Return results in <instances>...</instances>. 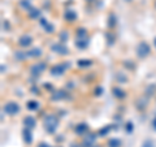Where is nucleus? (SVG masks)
<instances>
[{
  "mask_svg": "<svg viewBox=\"0 0 156 147\" xmlns=\"http://www.w3.org/2000/svg\"><path fill=\"white\" fill-rule=\"evenodd\" d=\"M43 124H44V129L47 133H55L56 129H57V126H58V119L56 116H53V115H48L44 117V121H43Z\"/></svg>",
  "mask_w": 156,
  "mask_h": 147,
  "instance_id": "obj_1",
  "label": "nucleus"
},
{
  "mask_svg": "<svg viewBox=\"0 0 156 147\" xmlns=\"http://www.w3.org/2000/svg\"><path fill=\"white\" fill-rule=\"evenodd\" d=\"M69 63H61V64H56L51 68V74L52 76H62L64 72L69 68Z\"/></svg>",
  "mask_w": 156,
  "mask_h": 147,
  "instance_id": "obj_2",
  "label": "nucleus"
},
{
  "mask_svg": "<svg viewBox=\"0 0 156 147\" xmlns=\"http://www.w3.org/2000/svg\"><path fill=\"white\" fill-rule=\"evenodd\" d=\"M150 52H151V48L148 46V43H146V42H142V43H139L138 47H136V55H138L139 57H147L150 55Z\"/></svg>",
  "mask_w": 156,
  "mask_h": 147,
  "instance_id": "obj_3",
  "label": "nucleus"
},
{
  "mask_svg": "<svg viewBox=\"0 0 156 147\" xmlns=\"http://www.w3.org/2000/svg\"><path fill=\"white\" fill-rule=\"evenodd\" d=\"M3 111L5 112L7 115H11V116L17 115L20 112V106L17 104V103H14V102H9V103H7V104L4 106Z\"/></svg>",
  "mask_w": 156,
  "mask_h": 147,
  "instance_id": "obj_4",
  "label": "nucleus"
},
{
  "mask_svg": "<svg viewBox=\"0 0 156 147\" xmlns=\"http://www.w3.org/2000/svg\"><path fill=\"white\" fill-rule=\"evenodd\" d=\"M96 139H98L96 134H94V133L86 134V137H83V142H82V146H83V147H92V146H95Z\"/></svg>",
  "mask_w": 156,
  "mask_h": 147,
  "instance_id": "obj_5",
  "label": "nucleus"
},
{
  "mask_svg": "<svg viewBox=\"0 0 156 147\" xmlns=\"http://www.w3.org/2000/svg\"><path fill=\"white\" fill-rule=\"evenodd\" d=\"M46 70V64L44 63H37L30 68V72L33 76H41L43 72Z\"/></svg>",
  "mask_w": 156,
  "mask_h": 147,
  "instance_id": "obj_6",
  "label": "nucleus"
},
{
  "mask_svg": "<svg viewBox=\"0 0 156 147\" xmlns=\"http://www.w3.org/2000/svg\"><path fill=\"white\" fill-rule=\"evenodd\" d=\"M51 50L55 53H58V55H66L68 53V48L64 43H55L51 46Z\"/></svg>",
  "mask_w": 156,
  "mask_h": 147,
  "instance_id": "obj_7",
  "label": "nucleus"
},
{
  "mask_svg": "<svg viewBox=\"0 0 156 147\" xmlns=\"http://www.w3.org/2000/svg\"><path fill=\"white\" fill-rule=\"evenodd\" d=\"M31 43H33V38L29 35V34H25V35H22L18 39V45L21 47H29Z\"/></svg>",
  "mask_w": 156,
  "mask_h": 147,
  "instance_id": "obj_8",
  "label": "nucleus"
},
{
  "mask_svg": "<svg viewBox=\"0 0 156 147\" xmlns=\"http://www.w3.org/2000/svg\"><path fill=\"white\" fill-rule=\"evenodd\" d=\"M23 125H25V128H29V129H34L37 125V121L34 119L33 116H26L25 119H23Z\"/></svg>",
  "mask_w": 156,
  "mask_h": 147,
  "instance_id": "obj_9",
  "label": "nucleus"
},
{
  "mask_svg": "<svg viewBox=\"0 0 156 147\" xmlns=\"http://www.w3.org/2000/svg\"><path fill=\"white\" fill-rule=\"evenodd\" d=\"M22 135H23V141L26 142L27 145H30L33 142V134H31V129L25 128L22 130Z\"/></svg>",
  "mask_w": 156,
  "mask_h": 147,
  "instance_id": "obj_10",
  "label": "nucleus"
},
{
  "mask_svg": "<svg viewBox=\"0 0 156 147\" xmlns=\"http://www.w3.org/2000/svg\"><path fill=\"white\" fill-rule=\"evenodd\" d=\"M76 46H77V48H80V50H85V48L89 46V39L87 38H77Z\"/></svg>",
  "mask_w": 156,
  "mask_h": 147,
  "instance_id": "obj_11",
  "label": "nucleus"
},
{
  "mask_svg": "<svg viewBox=\"0 0 156 147\" xmlns=\"http://www.w3.org/2000/svg\"><path fill=\"white\" fill-rule=\"evenodd\" d=\"M66 91L65 90H57L53 92V95L51 96L52 98V100H61V99H65L66 98Z\"/></svg>",
  "mask_w": 156,
  "mask_h": 147,
  "instance_id": "obj_12",
  "label": "nucleus"
},
{
  "mask_svg": "<svg viewBox=\"0 0 156 147\" xmlns=\"http://www.w3.org/2000/svg\"><path fill=\"white\" fill-rule=\"evenodd\" d=\"M87 129H89L87 124L82 122V124H78V125L76 126V133H77V134H80V135H82V134H85V133H86Z\"/></svg>",
  "mask_w": 156,
  "mask_h": 147,
  "instance_id": "obj_13",
  "label": "nucleus"
},
{
  "mask_svg": "<svg viewBox=\"0 0 156 147\" xmlns=\"http://www.w3.org/2000/svg\"><path fill=\"white\" fill-rule=\"evenodd\" d=\"M112 92H113V95H115L116 98H119V99H124V98H125V91L121 90L120 87H113Z\"/></svg>",
  "mask_w": 156,
  "mask_h": 147,
  "instance_id": "obj_14",
  "label": "nucleus"
},
{
  "mask_svg": "<svg viewBox=\"0 0 156 147\" xmlns=\"http://www.w3.org/2000/svg\"><path fill=\"white\" fill-rule=\"evenodd\" d=\"M29 17L30 18H38L39 16H41V11H39V9H37V8H30L29 9Z\"/></svg>",
  "mask_w": 156,
  "mask_h": 147,
  "instance_id": "obj_15",
  "label": "nucleus"
},
{
  "mask_svg": "<svg viewBox=\"0 0 156 147\" xmlns=\"http://www.w3.org/2000/svg\"><path fill=\"white\" fill-rule=\"evenodd\" d=\"M42 55V50L41 48H33L31 51L27 52V57H39Z\"/></svg>",
  "mask_w": 156,
  "mask_h": 147,
  "instance_id": "obj_16",
  "label": "nucleus"
},
{
  "mask_svg": "<svg viewBox=\"0 0 156 147\" xmlns=\"http://www.w3.org/2000/svg\"><path fill=\"white\" fill-rule=\"evenodd\" d=\"M26 107H27V109H30V111H37L39 108V103L37 100H29Z\"/></svg>",
  "mask_w": 156,
  "mask_h": 147,
  "instance_id": "obj_17",
  "label": "nucleus"
},
{
  "mask_svg": "<svg viewBox=\"0 0 156 147\" xmlns=\"http://www.w3.org/2000/svg\"><path fill=\"white\" fill-rule=\"evenodd\" d=\"M64 17H65V20H68V21H74L77 18V13L74 11H66Z\"/></svg>",
  "mask_w": 156,
  "mask_h": 147,
  "instance_id": "obj_18",
  "label": "nucleus"
},
{
  "mask_svg": "<svg viewBox=\"0 0 156 147\" xmlns=\"http://www.w3.org/2000/svg\"><path fill=\"white\" fill-rule=\"evenodd\" d=\"M41 23H42L43 26H44V29L47 30V33H52V31H53V26L51 25L50 22H47L46 20H43V18H42V20H41Z\"/></svg>",
  "mask_w": 156,
  "mask_h": 147,
  "instance_id": "obj_19",
  "label": "nucleus"
},
{
  "mask_svg": "<svg viewBox=\"0 0 156 147\" xmlns=\"http://www.w3.org/2000/svg\"><path fill=\"white\" fill-rule=\"evenodd\" d=\"M108 146L109 147H121V141L120 139H116V138H112L108 142Z\"/></svg>",
  "mask_w": 156,
  "mask_h": 147,
  "instance_id": "obj_20",
  "label": "nucleus"
},
{
  "mask_svg": "<svg viewBox=\"0 0 156 147\" xmlns=\"http://www.w3.org/2000/svg\"><path fill=\"white\" fill-rule=\"evenodd\" d=\"M77 64L80 68H87V66H90L92 63H91V60H78Z\"/></svg>",
  "mask_w": 156,
  "mask_h": 147,
  "instance_id": "obj_21",
  "label": "nucleus"
},
{
  "mask_svg": "<svg viewBox=\"0 0 156 147\" xmlns=\"http://www.w3.org/2000/svg\"><path fill=\"white\" fill-rule=\"evenodd\" d=\"M77 38H87V31H86V29H83V27L78 29V30H77Z\"/></svg>",
  "mask_w": 156,
  "mask_h": 147,
  "instance_id": "obj_22",
  "label": "nucleus"
},
{
  "mask_svg": "<svg viewBox=\"0 0 156 147\" xmlns=\"http://www.w3.org/2000/svg\"><path fill=\"white\" fill-rule=\"evenodd\" d=\"M111 20L108 18V26L109 27H115L116 26V16H115V14H111Z\"/></svg>",
  "mask_w": 156,
  "mask_h": 147,
  "instance_id": "obj_23",
  "label": "nucleus"
},
{
  "mask_svg": "<svg viewBox=\"0 0 156 147\" xmlns=\"http://www.w3.org/2000/svg\"><path fill=\"white\" fill-rule=\"evenodd\" d=\"M20 4H21V7H22L23 9H27V11L31 8L30 2H29V0H21V3H20Z\"/></svg>",
  "mask_w": 156,
  "mask_h": 147,
  "instance_id": "obj_24",
  "label": "nucleus"
},
{
  "mask_svg": "<svg viewBox=\"0 0 156 147\" xmlns=\"http://www.w3.org/2000/svg\"><path fill=\"white\" fill-rule=\"evenodd\" d=\"M109 131H111V126H105L104 129H101L99 131V135H105L107 133H109Z\"/></svg>",
  "mask_w": 156,
  "mask_h": 147,
  "instance_id": "obj_25",
  "label": "nucleus"
},
{
  "mask_svg": "<svg viewBox=\"0 0 156 147\" xmlns=\"http://www.w3.org/2000/svg\"><path fill=\"white\" fill-rule=\"evenodd\" d=\"M142 147H152V142H151V141H146Z\"/></svg>",
  "mask_w": 156,
  "mask_h": 147,
  "instance_id": "obj_26",
  "label": "nucleus"
},
{
  "mask_svg": "<svg viewBox=\"0 0 156 147\" xmlns=\"http://www.w3.org/2000/svg\"><path fill=\"white\" fill-rule=\"evenodd\" d=\"M126 130H128V131L133 130V124H131V122H128V125H126Z\"/></svg>",
  "mask_w": 156,
  "mask_h": 147,
  "instance_id": "obj_27",
  "label": "nucleus"
},
{
  "mask_svg": "<svg viewBox=\"0 0 156 147\" xmlns=\"http://www.w3.org/2000/svg\"><path fill=\"white\" fill-rule=\"evenodd\" d=\"M95 94H96V95H100V94H101V87H96Z\"/></svg>",
  "mask_w": 156,
  "mask_h": 147,
  "instance_id": "obj_28",
  "label": "nucleus"
},
{
  "mask_svg": "<svg viewBox=\"0 0 156 147\" xmlns=\"http://www.w3.org/2000/svg\"><path fill=\"white\" fill-rule=\"evenodd\" d=\"M152 128H154V130H156V116H155V119L152 120Z\"/></svg>",
  "mask_w": 156,
  "mask_h": 147,
  "instance_id": "obj_29",
  "label": "nucleus"
},
{
  "mask_svg": "<svg viewBox=\"0 0 156 147\" xmlns=\"http://www.w3.org/2000/svg\"><path fill=\"white\" fill-rule=\"evenodd\" d=\"M39 147H51V146L47 145V143H41V145H39Z\"/></svg>",
  "mask_w": 156,
  "mask_h": 147,
  "instance_id": "obj_30",
  "label": "nucleus"
},
{
  "mask_svg": "<svg viewBox=\"0 0 156 147\" xmlns=\"http://www.w3.org/2000/svg\"><path fill=\"white\" fill-rule=\"evenodd\" d=\"M72 147H82V146H80V145H76V143H73V145H72Z\"/></svg>",
  "mask_w": 156,
  "mask_h": 147,
  "instance_id": "obj_31",
  "label": "nucleus"
},
{
  "mask_svg": "<svg viewBox=\"0 0 156 147\" xmlns=\"http://www.w3.org/2000/svg\"><path fill=\"white\" fill-rule=\"evenodd\" d=\"M154 43H155V47H156V38H155V41H154Z\"/></svg>",
  "mask_w": 156,
  "mask_h": 147,
  "instance_id": "obj_32",
  "label": "nucleus"
},
{
  "mask_svg": "<svg viewBox=\"0 0 156 147\" xmlns=\"http://www.w3.org/2000/svg\"><path fill=\"white\" fill-rule=\"evenodd\" d=\"M92 147H100V146H92Z\"/></svg>",
  "mask_w": 156,
  "mask_h": 147,
  "instance_id": "obj_33",
  "label": "nucleus"
}]
</instances>
